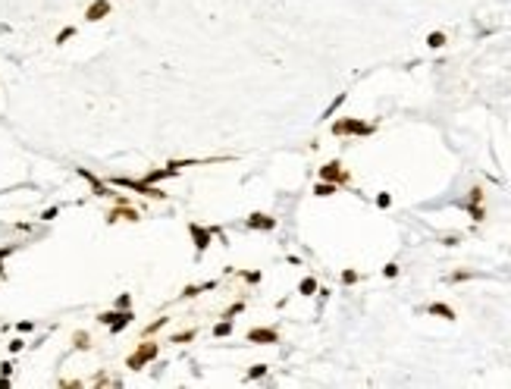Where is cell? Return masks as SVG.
I'll list each match as a JSON object with an SVG mask.
<instances>
[{
	"label": "cell",
	"instance_id": "6da1fadb",
	"mask_svg": "<svg viewBox=\"0 0 511 389\" xmlns=\"http://www.w3.org/2000/svg\"><path fill=\"white\" fill-rule=\"evenodd\" d=\"M157 355H160V345H157V342H151V339H144V342L132 351V355L125 358V367H129V370H141L144 364H151Z\"/></svg>",
	"mask_w": 511,
	"mask_h": 389
},
{
	"label": "cell",
	"instance_id": "7a4b0ae2",
	"mask_svg": "<svg viewBox=\"0 0 511 389\" xmlns=\"http://www.w3.org/2000/svg\"><path fill=\"white\" fill-rule=\"evenodd\" d=\"M373 132H376L373 123L352 119V116H345V119H336V123H333V135H373Z\"/></svg>",
	"mask_w": 511,
	"mask_h": 389
},
{
	"label": "cell",
	"instance_id": "3957f363",
	"mask_svg": "<svg viewBox=\"0 0 511 389\" xmlns=\"http://www.w3.org/2000/svg\"><path fill=\"white\" fill-rule=\"evenodd\" d=\"M113 185H119V189H132V192H138V195H144V198H157V201H163L167 198V192L163 189H157V185H151L148 179H125V176H119V179H110Z\"/></svg>",
	"mask_w": 511,
	"mask_h": 389
},
{
	"label": "cell",
	"instance_id": "277c9868",
	"mask_svg": "<svg viewBox=\"0 0 511 389\" xmlns=\"http://www.w3.org/2000/svg\"><path fill=\"white\" fill-rule=\"evenodd\" d=\"M320 179H326V182H336V185H348L352 182V176H348V170L339 163V160H330L326 166H320Z\"/></svg>",
	"mask_w": 511,
	"mask_h": 389
},
{
	"label": "cell",
	"instance_id": "5b68a950",
	"mask_svg": "<svg viewBox=\"0 0 511 389\" xmlns=\"http://www.w3.org/2000/svg\"><path fill=\"white\" fill-rule=\"evenodd\" d=\"M116 220H129V223H138L141 214H138L135 207H129L125 201H116V207L107 211V223H116Z\"/></svg>",
	"mask_w": 511,
	"mask_h": 389
},
{
	"label": "cell",
	"instance_id": "8992f818",
	"mask_svg": "<svg viewBox=\"0 0 511 389\" xmlns=\"http://www.w3.org/2000/svg\"><path fill=\"white\" fill-rule=\"evenodd\" d=\"M188 235L195 238V248H198V254H204V251H207V245L213 242V229H207V226H198V223H188Z\"/></svg>",
	"mask_w": 511,
	"mask_h": 389
},
{
	"label": "cell",
	"instance_id": "52a82bcc",
	"mask_svg": "<svg viewBox=\"0 0 511 389\" xmlns=\"http://www.w3.org/2000/svg\"><path fill=\"white\" fill-rule=\"evenodd\" d=\"M248 342H254V345H273V342H279V333L270 330V326H254V330H248Z\"/></svg>",
	"mask_w": 511,
	"mask_h": 389
},
{
	"label": "cell",
	"instance_id": "ba28073f",
	"mask_svg": "<svg viewBox=\"0 0 511 389\" xmlns=\"http://www.w3.org/2000/svg\"><path fill=\"white\" fill-rule=\"evenodd\" d=\"M76 173L91 185V192H94V195H101V198H107V195H116V192H110V185H104L94 173H91V170H85V166H76Z\"/></svg>",
	"mask_w": 511,
	"mask_h": 389
},
{
	"label": "cell",
	"instance_id": "9c48e42d",
	"mask_svg": "<svg viewBox=\"0 0 511 389\" xmlns=\"http://www.w3.org/2000/svg\"><path fill=\"white\" fill-rule=\"evenodd\" d=\"M110 13H113V4H110V0H94V4H88L85 19H88V22H101L104 16H110Z\"/></svg>",
	"mask_w": 511,
	"mask_h": 389
},
{
	"label": "cell",
	"instance_id": "30bf717a",
	"mask_svg": "<svg viewBox=\"0 0 511 389\" xmlns=\"http://www.w3.org/2000/svg\"><path fill=\"white\" fill-rule=\"evenodd\" d=\"M132 320H135V314H132L129 308H119V311H116V320L110 323V333H122V330L129 326Z\"/></svg>",
	"mask_w": 511,
	"mask_h": 389
},
{
	"label": "cell",
	"instance_id": "8fae6325",
	"mask_svg": "<svg viewBox=\"0 0 511 389\" xmlns=\"http://www.w3.org/2000/svg\"><path fill=\"white\" fill-rule=\"evenodd\" d=\"M248 226L251 229H273V226H276V220L267 217V214H251L248 217Z\"/></svg>",
	"mask_w": 511,
	"mask_h": 389
},
{
	"label": "cell",
	"instance_id": "7c38bea8",
	"mask_svg": "<svg viewBox=\"0 0 511 389\" xmlns=\"http://www.w3.org/2000/svg\"><path fill=\"white\" fill-rule=\"evenodd\" d=\"M427 314H433V317H442V320H455V311H452L449 305H442V302L430 305V308H427Z\"/></svg>",
	"mask_w": 511,
	"mask_h": 389
},
{
	"label": "cell",
	"instance_id": "4fadbf2b",
	"mask_svg": "<svg viewBox=\"0 0 511 389\" xmlns=\"http://www.w3.org/2000/svg\"><path fill=\"white\" fill-rule=\"evenodd\" d=\"M72 345H76L79 351H88V348H91V336H88L85 330H76V333H72Z\"/></svg>",
	"mask_w": 511,
	"mask_h": 389
},
{
	"label": "cell",
	"instance_id": "5bb4252c",
	"mask_svg": "<svg viewBox=\"0 0 511 389\" xmlns=\"http://www.w3.org/2000/svg\"><path fill=\"white\" fill-rule=\"evenodd\" d=\"M336 189H339L336 182H326V179H320V182L314 185V195H320V198H330V195H336Z\"/></svg>",
	"mask_w": 511,
	"mask_h": 389
},
{
	"label": "cell",
	"instance_id": "9a60e30c",
	"mask_svg": "<svg viewBox=\"0 0 511 389\" xmlns=\"http://www.w3.org/2000/svg\"><path fill=\"white\" fill-rule=\"evenodd\" d=\"M91 386H122L119 377H107V374H98L94 380H91Z\"/></svg>",
	"mask_w": 511,
	"mask_h": 389
},
{
	"label": "cell",
	"instance_id": "2e32d148",
	"mask_svg": "<svg viewBox=\"0 0 511 389\" xmlns=\"http://www.w3.org/2000/svg\"><path fill=\"white\" fill-rule=\"evenodd\" d=\"M216 283H204V286H185V289H182V295H185V298H195V295H201V292H207V289H213Z\"/></svg>",
	"mask_w": 511,
	"mask_h": 389
},
{
	"label": "cell",
	"instance_id": "e0dca14e",
	"mask_svg": "<svg viewBox=\"0 0 511 389\" xmlns=\"http://www.w3.org/2000/svg\"><path fill=\"white\" fill-rule=\"evenodd\" d=\"M195 336H198L195 330H185V333H176V336H170V342H176V345H185V342H195Z\"/></svg>",
	"mask_w": 511,
	"mask_h": 389
},
{
	"label": "cell",
	"instance_id": "ac0fdd59",
	"mask_svg": "<svg viewBox=\"0 0 511 389\" xmlns=\"http://www.w3.org/2000/svg\"><path fill=\"white\" fill-rule=\"evenodd\" d=\"M298 292H301V295H314V292H317V280H314V276H307V280H301Z\"/></svg>",
	"mask_w": 511,
	"mask_h": 389
},
{
	"label": "cell",
	"instance_id": "d6986e66",
	"mask_svg": "<svg viewBox=\"0 0 511 389\" xmlns=\"http://www.w3.org/2000/svg\"><path fill=\"white\" fill-rule=\"evenodd\" d=\"M229 333H232V320L229 317H223V323L213 326V336H229Z\"/></svg>",
	"mask_w": 511,
	"mask_h": 389
},
{
	"label": "cell",
	"instance_id": "ffe728a7",
	"mask_svg": "<svg viewBox=\"0 0 511 389\" xmlns=\"http://www.w3.org/2000/svg\"><path fill=\"white\" fill-rule=\"evenodd\" d=\"M427 44H430L433 50H436V47H442V44H445V35H442V32H430V38H427Z\"/></svg>",
	"mask_w": 511,
	"mask_h": 389
},
{
	"label": "cell",
	"instance_id": "44dd1931",
	"mask_svg": "<svg viewBox=\"0 0 511 389\" xmlns=\"http://www.w3.org/2000/svg\"><path fill=\"white\" fill-rule=\"evenodd\" d=\"M116 320V311H104V314H98V323H104V326H110Z\"/></svg>",
	"mask_w": 511,
	"mask_h": 389
},
{
	"label": "cell",
	"instance_id": "7402d4cb",
	"mask_svg": "<svg viewBox=\"0 0 511 389\" xmlns=\"http://www.w3.org/2000/svg\"><path fill=\"white\" fill-rule=\"evenodd\" d=\"M239 311H245V302H235L232 308H226V311H223V317H229V320H232V317H235V314H239Z\"/></svg>",
	"mask_w": 511,
	"mask_h": 389
},
{
	"label": "cell",
	"instance_id": "603a6c76",
	"mask_svg": "<svg viewBox=\"0 0 511 389\" xmlns=\"http://www.w3.org/2000/svg\"><path fill=\"white\" fill-rule=\"evenodd\" d=\"M72 35H76V28H72V25H66V28H63L60 35H57V44H66V41L72 38Z\"/></svg>",
	"mask_w": 511,
	"mask_h": 389
},
{
	"label": "cell",
	"instance_id": "cb8c5ba5",
	"mask_svg": "<svg viewBox=\"0 0 511 389\" xmlns=\"http://www.w3.org/2000/svg\"><path fill=\"white\" fill-rule=\"evenodd\" d=\"M264 374H267V364H254V367L248 370V377H251V380H258V377H264Z\"/></svg>",
	"mask_w": 511,
	"mask_h": 389
},
{
	"label": "cell",
	"instance_id": "d4e9b609",
	"mask_svg": "<svg viewBox=\"0 0 511 389\" xmlns=\"http://www.w3.org/2000/svg\"><path fill=\"white\" fill-rule=\"evenodd\" d=\"M16 251V245H10V248H0V276H4V261H7V257Z\"/></svg>",
	"mask_w": 511,
	"mask_h": 389
},
{
	"label": "cell",
	"instance_id": "484cf974",
	"mask_svg": "<svg viewBox=\"0 0 511 389\" xmlns=\"http://www.w3.org/2000/svg\"><path fill=\"white\" fill-rule=\"evenodd\" d=\"M342 101H345V95H339L330 107H326V113H323V116H333V113H336V107H342Z\"/></svg>",
	"mask_w": 511,
	"mask_h": 389
},
{
	"label": "cell",
	"instance_id": "4316f807",
	"mask_svg": "<svg viewBox=\"0 0 511 389\" xmlns=\"http://www.w3.org/2000/svg\"><path fill=\"white\" fill-rule=\"evenodd\" d=\"M342 283H358V273L355 270H345L342 273Z\"/></svg>",
	"mask_w": 511,
	"mask_h": 389
},
{
	"label": "cell",
	"instance_id": "83f0119b",
	"mask_svg": "<svg viewBox=\"0 0 511 389\" xmlns=\"http://www.w3.org/2000/svg\"><path fill=\"white\" fill-rule=\"evenodd\" d=\"M483 201V192L480 189H470V204H480Z\"/></svg>",
	"mask_w": 511,
	"mask_h": 389
},
{
	"label": "cell",
	"instance_id": "f1b7e54d",
	"mask_svg": "<svg viewBox=\"0 0 511 389\" xmlns=\"http://www.w3.org/2000/svg\"><path fill=\"white\" fill-rule=\"evenodd\" d=\"M470 217H473V220H483V207H480V204H470Z\"/></svg>",
	"mask_w": 511,
	"mask_h": 389
},
{
	"label": "cell",
	"instance_id": "f546056e",
	"mask_svg": "<svg viewBox=\"0 0 511 389\" xmlns=\"http://www.w3.org/2000/svg\"><path fill=\"white\" fill-rule=\"evenodd\" d=\"M57 214H60V211H57V207H47V211H44V214H41V220H57Z\"/></svg>",
	"mask_w": 511,
	"mask_h": 389
},
{
	"label": "cell",
	"instance_id": "4dcf8cb0",
	"mask_svg": "<svg viewBox=\"0 0 511 389\" xmlns=\"http://www.w3.org/2000/svg\"><path fill=\"white\" fill-rule=\"evenodd\" d=\"M22 348H25V339H13L10 342V351H22Z\"/></svg>",
	"mask_w": 511,
	"mask_h": 389
},
{
	"label": "cell",
	"instance_id": "1f68e13d",
	"mask_svg": "<svg viewBox=\"0 0 511 389\" xmlns=\"http://www.w3.org/2000/svg\"><path fill=\"white\" fill-rule=\"evenodd\" d=\"M389 201H392V198H389V192H382V195L376 198V204H379V207H389Z\"/></svg>",
	"mask_w": 511,
	"mask_h": 389
},
{
	"label": "cell",
	"instance_id": "d6a6232c",
	"mask_svg": "<svg viewBox=\"0 0 511 389\" xmlns=\"http://www.w3.org/2000/svg\"><path fill=\"white\" fill-rule=\"evenodd\" d=\"M10 374H13V364L4 361V364H0V377H10Z\"/></svg>",
	"mask_w": 511,
	"mask_h": 389
},
{
	"label": "cell",
	"instance_id": "836d02e7",
	"mask_svg": "<svg viewBox=\"0 0 511 389\" xmlns=\"http://www.w3.org/2000/svg\"><path fill=\"white\" fill-rule=\"evenodd\" d=\"M129 305H132L129 295H119V298H116V308H129Z\"/></svg>",
	"mask_w": 511,
	"mask_h": 389
},
{
	"label": "cell",
	"instance_id": "e575fe53",
	"mask_svg": "<svg viewBox=\"0 0 511 389\" xmlns=\"http://www.w3.org/2000/svg\"><path fill=\"white\" fill-rule=\"evenodd\" d=\"M382 273H386L389 280H392V276H398V267H395V264H386V270H382Z\"/></svg>",
	"mask_w": 511,
	"mask_h": 389
},
{
	"label": "cell",
	"instance_id": "d590c367",
	"mask_svg": "<svg viewBox=\"0 0 511 389\" xmlns=\"http://www.w3.org/2000/svg\"><path fill=\"white\" fill-rule=\"evenodd\" d=\"M31 326H35V323H31V320H22V323H19V333H28V330H31Z\"/></svg>",
	"mask_w": 511,
	"mask_h": 389
},
{
	"label": "cell",
	"instance_id": "8d00e7d4",
	"mask_svg": "<svg viewBox=\"0 0 511 389\" xmlns=\"http://www.w3.org/2000/svg\"><path fill=\"white\" fill-rule=\"evenodd\" d=\"M0 389H10V377H0Z\"/></svg>",
	"mask_w": 511,
	"mask_h": 389
}]
</instances>
